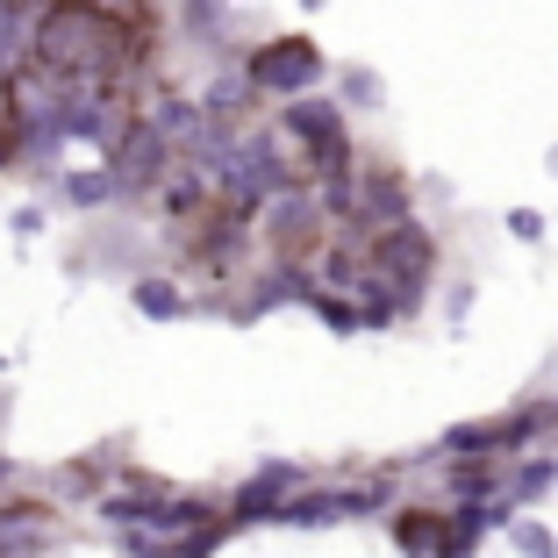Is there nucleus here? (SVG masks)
I'll use <instances>...</instances> for the list:
<instances>
[{"label": "nucleus", "mask_w": 558, "mask_h": 558, "mask_svg": "<svg viewBox=\"0 0 558 558\" xmlns=\"http://www.w3.org/2000/svg\"><path fill=\"white\" fill-rule=\"evenodd\" d=\"M165 165H172V144H165L150 122H122V136L108 144V172H116V194L165 180Z\"/></svg>", "instance_id": "obj_2"}, {"label": "nucleus", "mask_w": 558, "mask_h": 558, "mask_svg": "<svg viewBox=\"0 0 558 558\" xmlns=\"http://www.w3.org/2000/svg\"><path fill=\"white\" fill-rule=\"evenodd\" d=\"M136 308H144V315H180L186 301L172 294V287H158V279H144V287H136Z\"/></svg>", "instance_id": "obj_5"}, {"label": "nucleus", "mask_w": 558, "mask_h": 558, "mask_svg": "<svg viewBox=\"0 0 558 558\" xmlns=\"http://www.w3.org/2000/svg\"><path fill=\"white\" fill-rule=\"evenodd\" d=\"M65 194L80 201V208H94V201L116 194V172H80V180H65Z\"/></svg>", "instance_id": "obj_4"}, {"label": "nucleus", "mask_w": 558, "mask_h": 558, "mask_svg": "<svg viewBox=\"0 0 558 558\" xmlns=\"http://www.w3.org/2000/svg\"><path fill=\"white\" fill-rule=\"evenodd\" d=\"M315 72H323V58H315V44H301V36H287V44H272V50L251 58V86H258V94H294V86H308Z\"/></svg>", "instance_id": "obj_3"}, {"label": "nucleus", "mask_w": 558, "mask_h": 558, "mask_svg": "<svg viewBox=\"0 0 558 558\" xmlns=\"http://www.w3.org/2000/svg\"><path fill=\"white\" fill-rule=\"evenodd\" d=\"M22 58L58 86H108V72L122 58V29L100 0H58V8L36 15Z\"/></svg>", "instance_id": "obj_1"}]
</instances>
